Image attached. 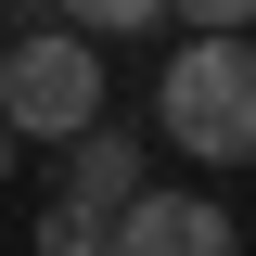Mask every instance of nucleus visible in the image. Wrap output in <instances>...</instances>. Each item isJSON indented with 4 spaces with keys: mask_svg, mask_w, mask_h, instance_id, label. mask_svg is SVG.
<instances>
[{
    "mask_svg": "<svg viewBox=\"0 0 256 256\" xmlns=\"http://www.w3.org/2000/svg\"><path fill=\"white\" fill-rule=\"evenodd\" d=\"M116 256H244V230H230V205H205V192L154 180V192L116 218Z\"/></svg>",
    "mask_w": 256,
    "mask_h": 256,
    "instance_id": "7ed1b4c3",
    "label": "nucleus"
},
{
    "mask_svg": "<svg viewBox=\"0 0 256 256\" xmlns=\"http://www.w3.org/2000/svg\"><path fill=\"white\" fill-rule=\"evenodd\" d=\"M0 116L26 128V141H77V128H102V52L77 26H38L0 52Z\"/></svg>",
    "mask_w": 256,
    "mask_h": 256,
    "instance_id": "f03ea898",
    "label": "nucleus"
},
{
    "mask_svg": "<svg viewBox=\"0 0 256 256\" xmlns=\"http://www.w3.org/2000/svg\"><path fill=\"white\" fill-rule=\"evenodd\" d=\"M13 154H26V128H13V116H0V166H13Z\"/></svg>",
    "mask_w": 256,
    "mask_h": 256,
    "instance_id": "0eeeda50",
    "label": "nucleus"
},
{
    "mask_svg": "<svg viewBox=\"0 0 256 256\" xmlns=\"http://www.w3.org/2000/svg\"><path fill=\"white\" fill-rule=\"evenodd\" d=\"M141 192H154V180H141V141H128L116 116H102V128H77V141H64V205H102V218H128Z\"/></svg>",
    "mask_w": 256,
    "mask_h": 256,
    "instance_id": "20e7f679",
    "label": "nucleus"
},
{
    "mask_svg": "<svg viewBox=\"0 0 256 256\" xmlns=\"http://www.w3.org/2000/svg\"><path fill=\"white\" fill-rule=\"evenodd\" d=\"M192 38H256V0H180Z\"/></svg>",
    "mask_w": 256,
    "mask_h": 256,
    "instance_id": "423d86ee",
    "label": "nucleus"
},
{
    "mask_svg": "<svg viewBox=\"0 0 256 256\" xmlns=\"http://www.w3.org/2000/svg\"><path fill=\"white\" fill-rule=\"evenodd\" d=\"M52 13H64L77 38H141L154 13H180V0H52Z\"/></svg>",
    "mask_w": 256,
    "mask_h": 256,
    "instance_id": "39448f33",
    "label": "nucleus"
},
{
    "mask_svg": "<svg viewBox=\"0 0 256 256\" xmlns=\"http://www.w3.org/2000/svg\"><path fill=\"white\" fill-rule=\"evenodd\" d=\"M154 116L192 166H256V38H192L154 77Z\"/></svg>",
    "mask_w": 256,
    "mask_h": 256,
    "instance_id": "f257e3e1",
    "label": "nucleus"
}]
</instances>
